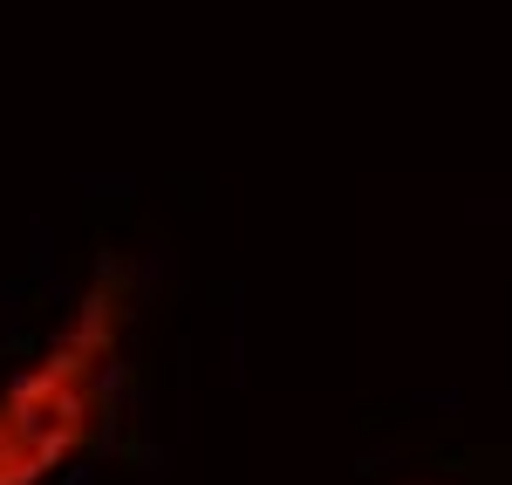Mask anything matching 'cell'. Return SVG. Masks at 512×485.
<instances>
[{
    "label": "cell",
    "mask_w": 512,
    "mask_h": 485,
    "mask_svg": "<svg viewBox=\"0 0 512 485\" xmlns=\"http://www.w3.org/2000/svg\"><path fill=\"white\" fill-rule=\"evenodd\" d=\"M130 322L137 274L123 260H103L76 287L55 335L0 383V485H55L110 438Z\"/></svg>",
    "instance_id": "1"
}]
</instances>
